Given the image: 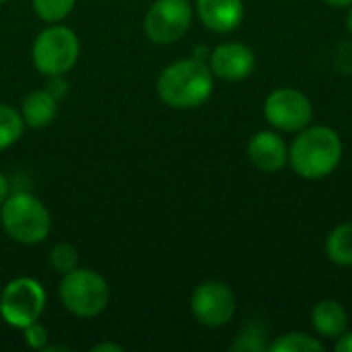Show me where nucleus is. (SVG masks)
<instances>
[{"mask_svg":"<svg viewBox=\"0 0 352 352\" xmlns=\"http://www.w3.org/2000/svg\"><path fill=\"white\" fill-rule=\"evenodd\" d=\"M342 140L330 126H307L289 146V165L303 179H322L342 161Z\"/></svg>","mask_w":352,"mask_h":352,"instance_id":"obj_1","label":"nucleus"},{"mask_svg":"<svg viewBox=\"0 0 352 352\" xmlns=\"http://www.w3.org/2000/svg\"><path fill=\"white\" fill-rule=\"evenodd\" d=\"M214 78L206 62L196 58L169 64L157 78V93L163 103L175 109H194L212 95Z\"/></svg>","mask_w":352,"mask_h":352,"instance_id":"obj_2","label":"nucleus"},{"mask_svg":"<svg viewBox=\"0 0 352 352\" xmlns=\"http://www.w3.org/2000/svg\"><path fill=\"white\" fill-rule=\"evenodd\" d=\"M0 219L8 237L23 245L45 241L52 229V219L45 204L29 192L8 196L0 206Z\"/></svg>","mask_w":352,"mask_h":352,"instance_id":"obj_3","label":"nucleus"},{"mask_svg":"<svg viewBox=\"0 0 352 352\" xmlns=\"http://www.w3.org/2000/svg\"><path fill=\"white\" fill-rule=\"evenodd\" d=\"M60 301L76 318H95L109 303V287L101 274L89 268H76L64 274L60 283Z\"/></svg>","mask_w":352,"mask_h":352,"instance_id":"obj_4","label":"nucleus"},{"mask_svg":"<svg viewBox=\"0 0 352 352\" xmlns=\"http://www.w3.org/2000/svg\"><path fill=\"white\" fill-rule=\"evenodd\" d=\"M80 43L72 29L62 25H52L43 29L33 41V64L45 76L66 74L78 60Z\"/></svg>","mask_w":352,"mask_h":352,"instance_id":"obj_5","label":"nucleus"},{"mask_svg":"<svg viewBox=\"0 0 352 352\" xmlns=\"http://www.w3.org/2000/svg\"><path fill=\"white\" fill-rule=\"evenodd\" d=\"M45 309L43 287L29 276L12 278L0 295V318L12 328H27L41 318Z\"/></svg>","mask_w":352,"mask_h":352,"instance_id":"obj_6","label":"nucleus"},{"mask_svg":"<svg viewBox=\"0 0 352 352\" xmlns=\"http://www.w3.org/2000/svg\"><path fill=\"white\" fill-rule=\"evenodd\" d=\"M194 19L190 0H155L144 14V33L159 45L175 43L182 39Z\"/></svg>","mask_w":352,"mask_h":352,"instance_id":"obj_7","label":"nucleus"},{"mask_svg":"<svg viewBox=\"0 0 352 352\" xmlns=\"http://www.w3.org/2000/svg\"><path fill=\"white\" fill-rule=\"evenodd\" d=\"M264 118L280 132H301L314 120V105L303 91L280 87L266 97Z\"/></svg>","mask_w":352,"mask_h":352,"instance_id":"obj_8","label":"nucleus"},{"mask_svg":"<svg viewBox=\"0 0 352 352\" xmlns=\"http://www.w3.org/2000/svg\"><path fill=\"white\" fill-rule=\"evenodd\" d=\"M190 307L198 324L206 328H221L233 320L237 299L229 285L221 280H206L192 293Z\"/></svg>","mask_w":352,"mask_h":352,"instance_id":"obj_9","label":"nucleus"},{"mask_svg":"<svg viewBox=\"0 0 352 352\" xmlns=\"http://www.w3.org/2000/svg\"><path fill=\"white\" fill-rule=\"evenodd\" d=\"M208 66H210L214 76H219L223 80H229V82H237V80L248 78L254 72L256 54L245 43L227 41V43L217 45L210 52Z\"/></svg>","mask_w":352,"mask_h":352,"instance_id":"obj_10","label":"nucleus"},{"mask_svg":"<svg viewBox=\"0 0 352 352\" xmlns=\"http://www.w3.org/2000/svg\"><path fill=\"white\" fill-rule=\"evenodd\" d=\"M250 161L264 173H276L289 163V146L280 134L272 130H262L252 136L248 144Z\"/></svg>","mask_w":352,"mask_h":352,"instance_id":"obj_11","label":"nucleus"},{"mask_svg":"<svg viewBox=\"0 0 352 352\" xmlns=\"http://www.w3.org/2000/svg\"><path fill=\"white\" fill-rule=\"evenodd\" d=\"M196 10L204 27L214 33H229L243 21V0H198Z\"/></svg>","mask_w":352,"mask_h":352,"instance_id":"obj_12","label":"nucleus"},{"mask_svg":"<svg viewBox=\"0 0 352 352\" xmlns=\"http://www.w3.org/2000/svg\"><path fill=\"white\" fill-rule=\"evenodd\" d=\"M311 324L318 336L336 340L349 330V314L336 299H322L311 311Z\"/></svg>","mask_w":352,"mask_h":352,"instance_id":"obj_13","label":"nucleus"},{"mask_svg":"<svg viewBox=\"0 0 352 352\" xmlns=\"http://www.w3.org/2000/svg\"><path fill=\"white\" fill-rule=\"evenodd\" d=\"M58 113V99L50 91H31L21 105V116L29 128H45Z\"/></svg>","mask_w":352,"mask_h":352,"instance_id":"obj_14","label":"nucleus"},{"mask_svg":"<svg viewBox=\"0 0 352 352\" xmlns=\"http://www.w3.org/2000/svg\"><path fill=\"white\" fill-rule=\"evenodd\" d=\"M326 256L336 266H352V223L338 225L326 239Z\"/></svg>","mask_w":352,"mask_h":352,"instance_id":"obj_15","label":"nucleus"},{"mask_svg":"<svg viewBox=\"0 0 352 352\" xmlns=\"http://www.w3.org/2000/svg\"><path fill=\"white\" fill-rule=\"evenodd\" d=\"M272 352H322L324 344L320 338L305 334V332H287L280 334L274 342L268 344Z\"/></svg>","mask_w":352,"mask_h":352,"instance_id":"obj_16","label":"nucleus"},{"mask_svg":"<svg viewBox=\"0 0 352 352\" xmlns=\"http://www.w3.org/2000/svg\"><path fill=\"white\" fill-rule=\"evenodd\" d=\"M23 116L6 103H0V151L12 146L23 134Z\"/></svg>","mask_w":352,"mask_h":352,"instance_id":"obj_17","label":"nucleus"},{"mask_svg":"<svg viewBox=\"0 0 352 352\" xmlns=\"http://www.w3.org/2000/svg\"><path fill=\"white\" fill-rule=\"evenodd\" d=\"M76 0H33L37 16L45 23H58L70 14Z\"/></svg>","mask_w":352,"mask_h":352,"instance_id":"obj_18","label":"nucleus"},{"mask_svg":"<svg viewBox=\"0 0 352 352\" xmlns=\"http://www.w3.org/2000/svg\"><path fill=\"white\" fill-rule=\"evenodd\" d=\"M50 264L56 272L68 274L78 268V250L70 243H56L50 252Z\"/></svg>","mask_w":352,"mask_h":352,"instance_id":"obj_19","label":"nucleus"},{"mask_svg":"<svg viewBox=\"0 0 352 352\" xmlns=\"http://www.w3.org/2000/svg\"><path fill=\"white\" fill-rule=\"evenodd\" d=\"M231 351L233 352H264L268 351V344H266V334L262 328L258 326H250L245 328L237 338L235 342L231 344Z\"/></svg>","mask_w":352,"mask_h":352,"instance_id":"obj_20","label":"nucleus"},{"mask_svg":"<svg viewBox=\"0 0 352 352\" xmlns=\"http://www.w3.org/2000/svg\"><path fill=\"white\" fill-rule=\"evenodd\" d=\"M23 332H25V342H27L29 349L43 351L47 346V330L41 324L33 322L31 326L23 328Z\"/></svg>","mask_w":352,"mask_h":352,"instance_id":"obj_21","label":"nucleus"},{"mask_svg":"<svg viewBox=\"0 0 352 352\" xmlns=\"http://www.w3.org/2000/svg\"><path fill=\"white\" fill-rule=\"evenodd\" d=\"M334 351L336 352H352V330H346L342 336H338V338H336Z\"/></svg>","mask_w":352,"mask_h":352,"instance_id":"obj_22","label":"nucleus"},{"mask_svg":"<svg viewBox=\"0 0 352 352\" xmlns=\"http://www.w3.org/2000/svg\"><path fill=\"white\" fill-rule=\"evenodd\" d=\"M91 351H93V352H105V351L122 352L124 349H122L120 344H113V342H103V344H95V346H93Z\"/></svg>","mask_w":352,"mask_h":352,"instance_id":"obj_23","label":"nucleus"},{"mask_svg":"<svg viewBox=\"0 0 352 352\" xmlns=\"http://www.w3.org/2000/svg\"><path fill=\"white\" fill-rule=\"evenodd\" d=\"M8 198V182H6V177L0 173V206H2V202Z\"/></svg>","mask_w":352,"mask_h":352,"instance_id":"obj_24","label":"nucleus"},{"mask_svg":"<svg viewBox=\"0 0 352 352\" xmlns=\"http://www.w3.org/2000/svg\"><path fill=\"white\" fill-rule=\"evenodd\" d=\"M326 4H330V6H334V8H346V6H351L352 0H324Z\"/></svg>","mask_w":352,"mask_h":352,"instance_id":"obj_25","label":"nucleus"},{"mask_svg":"<svg viewBox=\"0 0 352 352\" xmlns=\"http://www.w3.org/2000/svg\"><path fill=\"white\" fill-rule=\"evenodd\" d=\"M346 27H349V31L352 33V4L349 6V14H346Z\"/></svg>","mask_w":352,"mask_h":352,"instance_id":"obj_26","label":"nucleus"},{"mask_svg":"<svg viewBox=\"0 0 352 352\" xmlns=\"http://www.w3.org/2000/svg\"><path fill=\"white\" fill-rule=\"evenodd\" d=\"M2 2H6V0H0V4H2Z\"/></svg>","mask_w":352,"mask_h":352,"instance_id":"obj_27","label":"nucleus"}]
</instances>
